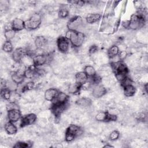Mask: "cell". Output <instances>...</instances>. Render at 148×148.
Wrapping results in <instances>:
<instances>
[{
	"label": "cell",
	"instance_id": "obj_1",
	"mask_svg": "<svg viewBox=\"0 0 148 148\" xmlns=\"http://www.w3.org/2000/svg\"><path fill=\"white\" fill-rule=\"evenodd\" d=\"M65 38L70 41L71 45L74 47H79L83 45L85 36L84 33L82 32L69 29L66 32Z\"/></svg>",
	"mask_w": 148,
	"mask_h": 148
},
{
	"label": "cell",
	"instance_id": "obj_2",
	"mask_svg": "<svg viewBox=\"0 0 148 148\" xmlns=\"http://www.w3.org/2000/svg\"><path fill=\"white\" fill-rule=\"evenodd\" d=\"M42 22V17L39 13H34L28 20L24 21L25 28L27 29H35L39 27Z\"/></svg>",
	"mask_w": 148,
	"mask_h": 148
},
{
	"label": "cell",
	"instance_id": "obj_3",
	"mask_svg": "<svg viewBox=\"0 0 148 148\" xmlns=\"http://www.w3.org/2000/svg\"><path fill=\"white\" fill-rule=\"evenodd\" d=\"M82 133V129L80 127L76 125L71 124L66 130L65 139L66 142H71L76 138V136L80 135Z\"/></svg>",
	"mask_w": 148,
	"mask_h": 148
},
{
	"label": "cell",
	"instance_id": "obj_4",
	"mask_svg": "<svg viewBox=\"0 0 148 148\" xmlns=\"http://www.w3.org/2000/svg\"><path fill=\"white\" fill-rule=\"evenodd\" d=\"M67 27L69 30L79 32H82L84 28L83 20L80 16H75L71 18L67 24Z\"/></svg>",
	"mask_w": 148,
	"mask_h": 148
},
{
	"label": "cell",
	"instance_id": "obj_5",
	"mask_svg": "<svg viewBox=\"0 0 148 148\" xmlns=\"http://www.w3.org/2000/svg\"><path fill=\"white\" fill-rule=\"evenodd\" d=\"M57 46L58 50L62 53H66L69 48V40L65 36H60L57 40Z\"/></svg>",
	"mask_w": 148,
	"mask_h": 148
},
{
	"label": "cell",
	"instance_id": "obj_6",
	"mask_svg": "<svg viewBox=\"0 0 148 148\" xmlns=\"http://www.w3.org/2000/svg\"><path fill=\"white\" fill-rule=\"evenodd\" d=\"M49 60V56L46 54H40L38 55H36L33 57L34 65L35 67L42 66L47 62Z\"/></svg>",
	"mask_w": 148,
	"mask_h": 148
},
{
	"label": "cell",
	"instance_id": "obj_7",
	"mask_svg": "<svg viewBox=\"0 0 148 148\" xmlns=\"http://www.w3.org/2000/svg\"><path fill=\"white\" fill-rule=\"evenodd\" d=\"M66 107V103H59L57 102H54L51 106V109L56 117H58L63 112V111L65 110Z\"/></svg>",
	"mask_w": 148,
	"mask_h": 148
},
{
	"label": "cell",
	"instance_id": "obj_8",
	"mask_svg": "<svg viewBox=\"0 0 148 148\" xmlns=\"http://www.w3.org/2000/svg\"><path fill=\"white\" fill-rule=\"evenodd\" d=\"M21 112L19 109H14L10 110H8L7 116L9 121L12 123H16L21 118Z\"/></svg>",
	"mask_w": 148,
	"mask_h": 148
},
{
	"label": "cell",
	"instance_id": "obj_9",
	"mask_svg": "<svg viewBox=\"0 0 148 148\" xmlns=\"http://www.w3.org/2000/svg\"><path fill=\"white\" fill-rule=\"evenodd\" d=\"M36 120V116L34 113H29L25 116H24L23 117H22L20 123L21 127H25L27 125H31L34 124Z\"/></svg>",
	"mask_w": 148,
	"mask_h": 148
},
{
	"label": "cell",
	"instance_id": "obj_10",
	"mask_svg": "<svg viewBox=\"0 0 148 148\" xmlns=\"http://www.w3.org/2000/svg\"><path fill=\"white\" fill-rule=\"evenodd\" d=\"M35 46L38 50H44L47 46V41L45 37L43 36H37L34 41Z\"/></svg>",
	"mask_w": 148,
	"mask_h": 148
},
{
	"label": "cell",
	"instance_id": "obj_11",
	"mask_svg": "<svg viewBox=\"0 0 148 148\" xmlns=\"http://www.w3.org/2000/svg\"><path fill=\"white\" fill-rule=\"evenodd\" d=\"M106 93V89L101 84H97L92 89V95L95 98H100L103 97Z\"/></svg>",
	"mask_w": 148,
	"mask_h": 148
},
{
	"label": "cell",
	"instance_id": "obj_12",
	"mask_svg": "<svg viewBox=\"0 0 148 148\" xmlns=\"http://www.w3.org/2000/svg\"><path fill=\"white\" fill-rule=\"evenodd\" d=\"M58 93V91L57 89L54 88H50L45 91L44 97L46 101H53L57 97Z\"/></svg>",
	"mask_w": 148,
	"mask_h": 148
},
{
	"label": "cell",
	"instance_id": "obj_13",
	"mask_svg": "<svg viewBox=\"0 0 148 148\" xmlns=\"http://www.w3.org/2000/svg\"><path fill=\"white\" fill-rule=\"evenodd\" d=\"M27 52H25L23 49L18 48L13 51L12 54V58L16 62L19 63L20 62L23 56Z\"/></svg>",
	"mask_w": 148,
	"mask_h": 148
},
{
	"label": "cell",
	"instance_id": "obj_14",
	"mask_svg": "<svg viewBox=\"0 0 148 148\" xmlns=\"http://www.w3.org/2000/svg\"><path fill=\"white\" fill-rule=\"evenodd\" d=\"M12 29L15 31H19L25 28L24 21L18 18H14L12 23Z\"/></svg>",
	"mask_w": 148,
	"mask_h": 148
},
{
	"label": "cell",
	"instance_id": "obj_15",
	"mask_svg": "<svg viewBox=\"0 0 148 148\" xmlns=\"http://www.w3.org/2000/svg\"><path fill=\"white\" fill-rule=\"evenodd\" d=\"M88 77V76L84 71L77 72L75 75L76 83L82 86L87 81Z\"/></svg>",
	"mask_w": 148,
	"mask_h": 148
},
{
	"label": "cell",
	"instance_id": "obj_16",
	"mask_svg": "<svg viewBox=\"0 0 148 148\" xmlns=\"http://www.w3.org/2000/svg\"><path fill=\"white\" fill-rule=\"evenodd\" d=\"M20 62H21L22 65L25 66V67L29 68L32 66H34V61L32 56H29L28 54H25L22 57Z\"/></svg>",
	"mask_w": 148,
	"mask_h": 148
},
{
	"label": "cell",
	"instance_id": "obj_17",
	"mask_svg": "<svg viewBox=\"0 0 148 148\" xmlns=\"http://www.w3.org/2000/svg\"><path fill=\"white\" fill-rule=\"evenodd\" d=\"M4 128L5 131L9 135L15 134L17 131V128L16 125L13 124V123L9 121L5 124Z\"/></svg>",
	"mask_w": 148,
	"mask_h": 148
},
{
	"label": "cell",
	"instance_id": "obj_18",
	"mask_svg": "<svg viewBox=\"0 0 148 148\" xmlns=\"http://www.w3.org/2000/svg\"><path fill=\"white\" fill-rule=\"evenodd\" d=\"M101 16L98 13H90L86 17V21L88 24H92L101 19Z\"/></svg>",
	"mask_w": 148,
	"mask_h": 148
},
{
	"label": "cell",
	"instance_id": "obj_19",
	"mask_svg": "<svg viewBox=\"0 0 148 148\" xmlns=\"http://www.w3.org/2000/svg\"><path fill=\"white\" fill-rule=\"evenodd\" d=\"M123 87H124V94L125 96L130 97L133 96L135 94L136 90L135 87L132 84L127 85Z\"/></svg>",
	"mask_w": 148,
	"mask_h": 148
},
{
	"label": "cell",
	"instance_id": "obj_20",
	"mask_svg": "<svg viewBox=\"0 0 148 148\" xmlns=\"http://www.w3.org/2000/svg\"><path fill=\"white\" fill-rule=\"evenodd\" d=\"M76 103L79 106L87 108L91 106V100L88 98H81L76 101Z\"/></svg>",
	"mask_w": 148,
	"mask_h": 148
},
{
	"label": "cell",
	"instance_id": "obj_21",
	"mask_svg": "<svg viewBox=\"0 0 148 148\" xmlns=\"http://www.w3.org/2000/svg\"><path fill=\"white\" fill-rule=\"evenodd\" d=\"M33 66H34V65L26 69L24 73V77L28 79H32L37 75L36 72V67L33 68Z\"/></svg>",
	"mask_w": 148,
	"mask_h": 148
},
{
	"label": "cell",
	"instance_id": "obj_22",
	"mask_svg": "<svg viewBox=\"0 0 148 148\" xmlns=\"http://www.w3.org/2000/svg\"><path fill=\"white\" fill-rule=\"evenodd\" d=\"M57 103H65L68 99V96L63 92H58L57 97L54 99Z\"/></svg>",
	"mask_w": 148,
	"mask_h": 148
},
{
	"label": "cell",
	"instance_id": "obj_23",
	"mask_svg": "<svg viewBox=\"0 0 148 148\" xmlns=\"http://www.w3.org/2000/svg\"><path fill=\"white\" fill-rule=\"evenodd\" d=\"M81 88H82V85H80L77 83H71L68 86V90L69 93L75 94L79 92Z\"/></svg>",
	"mask_w": 148,
	"mask_h": 148
},
{
	"label": "cell",
	"instance_id": "obj_24",
	"mask_svg": "<svg viewBox=\"0 0 148 148\" xmlns=\"http://www.w3.org/2000/svg\"><path fill=\"white\" fill-rule=\"evenodd\" d=\"M119 48L116 45L112 46L108 50V56L110 58H112L116 56H117L119 53Z\"/></svg>",
	"mask_w": 148,
	"mask_h": 148
},
{
	"label": "cell",
	"instance_id": "obj_25",
	"mask_svg": "<svg viewBox=\"0 0 148 148\" xmlns=\"http://www.w3.org/2000/svg\"><path fill=\"white\" fill-rule=\"evenodd\" d=\"M109 112H99L95 116V120L98 121H108Z\"/></svg>",
	"mask_w": 148,
	"mask_h": 148
},
{
	"label": "cell",
	"instance_id": "obj_26",
	"mask_svg": "<svg viewBox=\"0 0 148 148\" xmlns=\"http://www.w3.org/2000/svg\"><path fill=\"white\" fill-rule=\"evenodd\" d=\"M11 79L18 84L23 83L24 77L19 75L16 71H13L10 74Z\"/></svg>",
	"mask_w": 148,
	"mask_h": 148
},
{
	"label": "cell",
	"instance_id": "obj_27",
	"mask_svg": "<svg viewBox=\"0 0 148 148\" xmlns=\"http://www.w3.org/2000/svg\"><path fill=\"white\" fill-rule=\"evenodd\" d=\"M18 84L13 82L12 80L6 81L5 87L6 89H8L10 92H14L16 91V90L17 88Z\"/></svg>",
	"mask_w": 148,
	"mask_h": 148
},
{
	"label": "cell",
	"instance_id": "obj_28",
	"mask_svg": "<svg viewBox=\"0 0 148 148\" xmlns=\"http://www.w3.org/2000/svg\"><path fill=\"white\" fill-rule=\"evenodd\" d=\"M84 72L89 77H93L96 75V71L95 68L91 65H87L86 66H85Z\"/></svg>",
	"mask_w": 148,
	"mask_h": 148
},
{
	"label": "cell",
	"instance_id": "obj_29",
	"mask_svg": "<svg viewBox=\"0 0 148 148\" xmlns=\"http://www.w3.org/2000/svg\"><path fill=\"white\" fill-rule=\"evenodd\" d=\"M2 50L6 53H10L13 50V45L10 40H6L2 46Z\"/></svg>",
	"mask_w": 148,
	"mask_h": 148
},
{
	"label": "cell",
	"instance_id": "obj_30",
	"mask_svg": "<svg viewBox=\"0 0 148 148\" xmlns=\"http://www.w3.org/2000/svg\"><path fill=\"white\" fill-rule=\"evenodd\" d=\"M15 31L13 29H6L4 32V36L7 40H10L13 39L15 36Z\"/></svg>",
	"mask_w": 148,
	"mask_h": 148
},
{
	"label": "cell",
	"instance_id": "obj_31",
	"mask_svg": "<svg viewBox=\"0 0 148 148\" xmlns=\"http://www.w3.org/2000/svg\"><path fill=\"white\" fill-rule=\"evenodd\" d=\"M10 91H9L6 88H2L1 90V95L2 98L6 100H9L11 97V93Z\"/></svg>",
	"mask_w": 148,
	"mask_h": 148
},
{
	"label": "cell",
	"instance_id": "obj_32",
	"mask_svg": "<svg viewBox=\"0 0 148 148\" xmlns=\"http://www.w3.org/2000/svg\"><path fill=\"white\" fill-rule=\"evenodd\" d=\"M32 142H18L16 143L13 147H21V148H25V147H30L32 146Z\"/></svg>",
	"mask_w": 148,
	"mask_h": 148
},
{
	"label": "cell",
	"instance_id": "obj_33",
	"mask_svg": "<svg viewBox=\"0 0 148 148\" xmlns=\"http://www.w3.org/2000/svg\"><path fill=\"white\" fill-rule=\"evenodd\" d=\"M69 14V12L67 8L65 7H62L60 9V10L58 12V16L60 18H64L66 17Z\"/></svg>",
	"mask_w": 148,
	"mask_h": 148
},
{
	"label": "cell",
	"instance_id": "obj_34",
	"mask_svg": "<svg viewBox=\"0 0 148 148\" xmlns=\"http://www.w3.org/2000/svg\"><path fill=\"white\" fill-rule=\"evenodd\" d=\"M119 136H120V133L117 131L114 130L111 132L109 137L111 140H116L119 138Z\"/></svg>",
	"mask_w": 148,
	"mask_h": 148
},
{
	"label": "cell",
	"instance_id": "obj_35",
	"mask_svg": "<svg viewBox=\"0 0 148 148\" xmlns=\"http://www.w3.org/2000/svg\"><path fill=\"white\" fill-rule=\"evenodd\" d=\"M34 83L32 82H29L25 84L24 85V91H27V90H31L34 88Z\"/></svg>",
	"mask_w": 148,
	"mask_h": 148
},
{
	"label": "cell",
	"instance_id": "obj_36",
	"mask_svg": "<svg viewBox=\"0 0 148 148\" xmlns=\"http://www.w3.org/2000/svg\"><path fill=\"white\" fill-rule=\"evenodd\" d=\"M127 56V52L125 50H121L120 51L118 54V57L120 59V60H123L126 58Z\"/></svg>",
	"mask_w": 148,
	"mask_h": 148
},
{
	"label": "cell",
	"instance_id": "obj_37",
	"mask_svg": "<svg viewBox=\"0 0 148 148\" xmlns=\"http://www.w3.org/2000/svg\"><path fill=\"white\" fill-rule=\"evenodd\" d=\"M98 50V47L96 45H92L90 46V49H89V50H88V52L90 54H92L94 53H95V52H97Z\"/></svg>",
	"mask_w": 148,
	"mask_h": 148
},
{
	"label": "cell",
	"instance_id": "obj_38",
	"mask_svg": "<svg viewBox=\"0 0 148 148\" xmlns=\"http://www.w3.org/2000/svg\"><path fill=\"white\" fill-rule=\"evenodd\" d=\"M129 24H130V21L129 20H127V21H125L124 22H123V26L125 28H128L129 27Z\"/></svg>",
	"mask_w": 148,
	"mask_h": 148
},
{
	"label": "cell",
	"instance_id": "obj_39",
	"mask_svg": "<svg viewBox=\"0 0 148 148\" xmlns=\"http://www.w3.org/2000/svg\"><path fill=\"white\" fill-rule=\"evenodd\" d=\"M113 146H112V145H105L104 146H103V147H112Z\"/></svg>",
	"mask_w": 148,
	"mask_h": 148
}]
</instances>
